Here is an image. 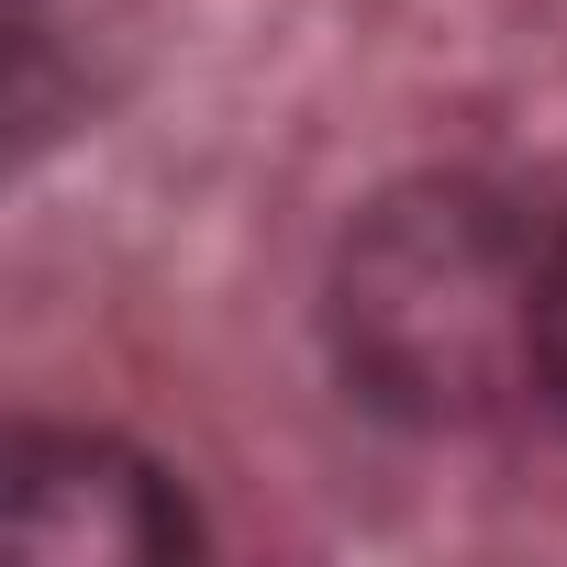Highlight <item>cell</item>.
<instances>
[{"label":"cell","instance_id":"3957f363","mask_svg":"<svg viewBox=\"0 0 567 567\" xmlns=\"http://www.w3.org/2000/svg\"><path fill=\"white\" fill-rule=\"evenodd\" d=\"M545 401L567 412V234H556V278H545Z\"/></svg>","mask_w":567,"mask_h":567},{"label":"cell","instance_id":"7a4b0ae2","mask_svg":"<svg viewBox=\"0 0 567 567\" xmlns=\"http://www.w3.org/2000/svg\"><path fill=\"white\" fill-rule=\"evenodd\" d=\"M200 545L178 478L112 434L23 423L0 467V567H178Z\"/></svg>","mask_w":567,"mask_h":567},{"label":"cell","instance_id":"6da1fadb","mask_svg":"<svg viewBox=\"0 0 567 567\" xmlns=\"http://www.w3.org/2000/svg\"><path fill=\"white\" fill-rule=\"evenodd\" d=\"M545 278L556 245L478 178H412L357 212L334 256V368L390 423H489L545 390Z\"/></svg>","mask_w":567,"mask_h":567}]
</instances>
